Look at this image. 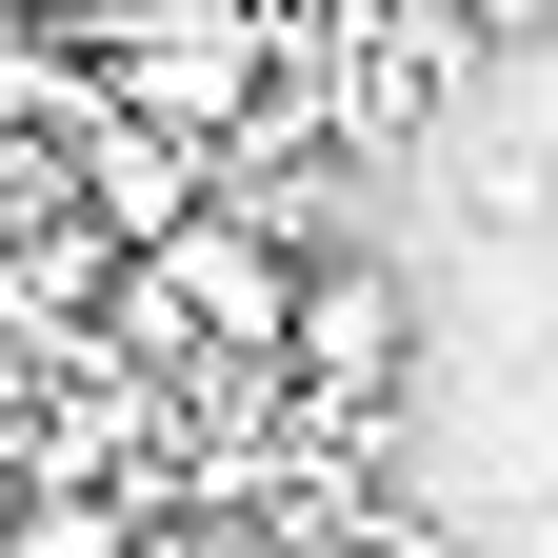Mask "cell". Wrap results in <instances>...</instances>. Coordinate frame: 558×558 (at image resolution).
<instances>
[{
  "instance_id": "obj_3",
  "label": "cell",
  "mask_w": 558,
  "mask_h": 558,
  "mask_svg": "<svg viewBox=\"0 0 558 558\" xmlns=\"http://www.w3.org/2000/svg\"><path fill=\"white\" fill-rule=\"evenodd\" d=\"M140 558H240V519H140Z\"/></svg>"
},
{
  "instance_id": "obj_2",
  "label": "cell",
  "mask_w": 558,
  "mask_h": 558,
  "mask_svg": "<svg viewBox=\"0 0 558 558\" xmlns=\"http://www.w3.org/2000/svg\"><path fill=\"white\" fill-rule=\"evenodd\" d=\"M0 558H140V519L100 499V478H40V499L0 519Z\"/></svg>"
},
{
  "instance_id": "obj_1",
  "label": "cell",
  "mask_w": 558,
  "mask_h": 558,
  "mask_svg": "<svg viewBox=\"0 0 558 558\" xmlns=\"http://www.w3.org/2000/svg\"><path fill=\"white\" fill-rule=\"evenodd\" d=\"M418 379V279L379 240H319L300 259V319H279V399H319V418H379Z\"/></svg>"
}]
</instances>
